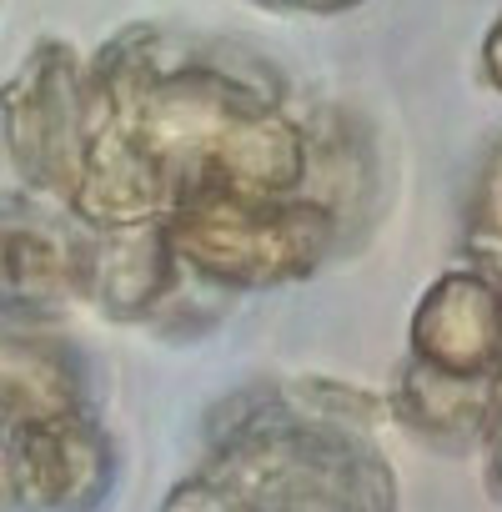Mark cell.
<instances>
[{
  "label": "cell",
  "mask_w": 502,
  "mask_h": 512,
  "mask_svg": "<svg viewBox=\"0 0 502 512\" xmlns=\"http://www.w3.org/2000/svg\"><path fill=\"white\" fill-rule=\"evenodd\" d=\"M492 397H497V377H452V372H437V367H422L407 357L392 407L417 437L462 447V442L482 437Z\"/></svg>",
  "instance_id": "7"
},
{
  "label": "cell",
  "mask_w": 502,
  "mask_h": 512,
  "mask_svg": "<svg viewBox=\"0 0 502 512\" xmlns=\"http://www.w3.org/2000/svg\"><path fill=\"white\" fill-rule=\"evenodd\" d=\"M86 251L41 216L0 221V302H61L86 287Z\"/></svg>",
  "instance_id": "6"
},
{
  "label": "cell",
  "mask_w": 502,
  "mask_h": 512,
  "mask_svg": "<svg viewBox=\"0 0 502 512\" xmlns=\"http://www.w3.org/2000/svg\"><path fill=\"white\" fill-rule=\"evenodd\" d=\"M71 206L91 226L166 221V211L176 206V186L136 131L101 121L86 136V156H81V176L71 186Z\"/></svg>",
  "instance_id": "4"
},
{
  "label": "cell",
  "mask_w": 502,
  "mask_h": 512,
  "mask_svg": "<svg viewBox=\"0 0 502 512\" xmlns=\"http://www.w3.org/2000/svg\"><path fill=\"white\" fill-rule=\"evenodd\" d=\"M161 512H257L231 482L211 477V472H196L186 482H176L161 502Z\"/></svg>",
  "instance_id": "8"
},
{
  "label": "cell",
  "mask_w": 502,
  "mask_h": 512,
  "mask_svg": "<svg viewBox=\"0 0 502 512\" xmlns=\"http://www.w3.org/2000/svg\"><path fill=\"white\" fill-rule=\"evenodd\" d=\"M407 357L452 377H502V282L477 267L437 277L412 312Z\"/></svg>",
  "instance_id": "3"
},
{
  "label": "cell",
  "mask_w": 502,
  "mask_h": 512,
  "mask_svg": "<svg viewBox=\"0 0 502 512\" xmlns=\"http://www.w3.org/2000/svg\"><path fill=\"white\" fill-rule=\"evenodd\" d=\"M181 262L221 292H267L312 277L337 246V211L307 196H191L166 211Z\"/></svg>",
  "instance_id": "1"
},
{
  "label": "cell",
  "mask_w": 502,
  "mask_h": 512,
  "mask_svg": "<svg viewBox=\"0 0 502 512\" xmlns=\"http://www.w3.org/2000/svg\"><path fill=\"white\" fill-rule=\"evenodd\" d=\"M482 447H487V482L502 497V377H497V397H492V412L482 427Z\"/></svg>",
  "instance_id": "9"
},
{
  "label": "cell",
  "mask_w": 502,
  "mask_h": 512,
  "mask_svg": "<svg viewBox=\"0 0 502 512\" xmlns=\"http://www.w3.org/2000/svg\"><path fill=\"white\" fill-rule=\"evenodd\" d=\"M482 66H487V81L502 91V26L487 36V56H482Z\"/></svg>",
  "instance_id": "10"
},
{
  "label": "cell",
  "mask_w": 502,
  "mask_h": 512,
  "mask_svg": "<svg viewBox=\"0 0 502 512\" xmlns=\"http://www.w3.org/2000/svg\"><path fill=\"white\" fill-rule=\"evenodd\" d=\"M176 282H181V256L171 251L161 221L101 226V236L86 251V292L121 322L161 312Z\"/></svg>",
  "instance_id": "5"
},
{
  "label": "cell",
  "mask_w": 502,
  "mask_h": 512,
  "mask_svg": "<svg viewBox=\"0 0 502 512\" xmlns=\"http://www.w3.org/2000/svg\"><path fill=\"white\" fill-rule=\"evenodd\" d=\"M111 442L86 412H61L16 427L11 497L31 512H91L111 487Z\"/></svg>",
  "instance_id": "2"
}]
</instances>
